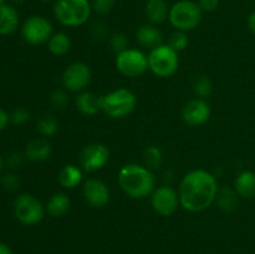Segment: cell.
Here are the masks:
<instances>
[{
	"instance_id": "obj_43",
	"label": "cell",
	"mask_w": 255,
	"mask_h": 254,
	"mask_svg": "<svg viewBox=\"0 0 255 254\" xmlns=\"http://www.w3.org/2000/svg\"><path fill=\"white\" fill-rule=\"evenodd\" d=\"M40 1H44V2H50V1H56V0H40Z\"/></svg>"
},
{
	"instance_id": "obj_30",
	"label": "cell",
	"mask_w": 255,
	"mask_h": 254,
	"mask_svg": "<svg viewBox=\"0 0 255 254\" xmlns=\"http://www.w3.org/2000/svg\"><path fill=\"white\" fill-rule=\"evenodd\" d=\"M115 4H116V0H92V11L97 12L100 15L109 14L114 9Z\"/></svg>"
},
{
	"instance_id": "obj_21",
	"label": "cell",
	"mask_w": 255,
	"mask_h": 254,
	"mask_svg": "<svg viewBox=\"0 0 255 254\" xmlns=\"http://www.w3.org/2000/svg\"><path fill=\"white\" fill-rule=\"evenodd\" d=\"M234 189L238 196L243 198L255 197V173L252 171H244L237 176L234 181Z\"/></svg>"
},
{
	"instance_id": "obj_29",
	"label": "cell",
	"mask_w": 255,
	"mask_h": 254,
	"mask_svg": "<svg viewBox=\"0 0 255 254\" xmlns=\"http://www.w3.org/2000/svg\"><path fill=\"white\" fill-rule=\"evenodd\" d=\"M110 45H111L112 50L117 54L122 52L124 50L128 49L127 45H128V40H127V36L124 34V32H115V34L111 35L110 37Z\"/></svg>"
},
{
	"instance_id": "obj_26",
	"label": "cell",
	"mask_w": 255,
	"mask_h": 254,
	"mask_svg": "<svg viewBox=\"0 0 255 254\" xmlns=\"http://www.w3.org/2000/svg\"><path fill=\"white\" fill-rule=\"evenodd\" d=\"M37 131L41 136L44 137H51L59 129V122H57L56 117L54 115H44L37 120Z\"/></svg>"
},
{
	"instance_id": "obj_39",
	"label": "cell",
	"mask_w": 255,
	"mask_h": 254,
	"mask_svg": "<svg viewBox=\"0 0 255 254\" xmlns=\"http://www.w3.org/2000/svg\"><path fill=\"white\" fill-rule=\"evenodd\" d=\"M0 254H14L12 253L11 248L9 246H6L5 243H1L0 242Z\"/></svg>"
},
{
	"instance_id": "obj_6",
	"label": "cell",
	"mask_w": 255,
	"mask_h": 254,
	"mask_svg": "<svg viewBox=\"0 0 255 254\" xmlns=\"http://www.w3.org/2000/svg\"><path fill=\"white\" fill-rule=\"evenodd\" d=\"M178 52L168 44H162L149 51L148 69L158 77H169L178 70Z\"/></svg>"
},
{
	"instance_id": "obj_40",
	"label": "cell",
	"mask_w": 255,
	"mask_h": 254,
	"mask_svg": "<svg viewBox=\"0 0 255 254\" xmlns=\"http://www.w3.org/2000/svg\"><path fill=\"white\" fill-rule=\"evenodd\" d=\"M10 1L15 2V4H22V2L27 1V0H10Z\"/></svg>"
},
{
	"instance_id": "obj_12",
	"label": "cell",
	"mask_w": 255,
	"mask_h": 254,
	"mask_svg": "<svg viewBox=\"0 0 255 254\" xmlns=\"http://www.w3.org/2000/svg\"><path fill=\"white\" fill-rule=\"evenodd\" d=\"M80 167L86 172L104 168L110 159V149L104 143H90L80 153Z\"/></svg>"
},
{
	"instance_id": "obj_9",
	"label": "cell",
	"mask_w": 255,
	"mask_h": 254,
	"mask_svg": "<svg viewBox=\"0 0 255 254\" xmlns=\"http://www.w3.org/2000/svg\"><path fill=\"white\" fill-rule=\"evenodd\" d=\"M52 24L49 19L41 15L27 17L21 26V35L27 44L40 45L49 41L52 36Z\"/></svg>"
},
{
	"instance_id": "obj_17",
	"label": "cell",
	"mask_w": 255,
	"mask_h": 254,
	"mask_svg": "<svg viewBox=\"0 0 255 254\" xmlns=\"http://www.w3.org/2000/svg\"><path fill=\"white\" fill-rule=\"evenodd\" d=\"M19 27V14L11 5L0 6V35H11Z\"/></svg>"
},
{
	"instance_id": "obj_5",
	"label": "cell",
	"mask_w": 255,
	"mask_h": 254,
	"mask_svg": "<svg viewBox=\"0 0 255 254\" xmlns=\"http://www.w3.org/2000/svg\"><path fill=\"white\" fill-rule=\"evenodd\" d=\"M203 11L198 2L193 0H179L169 7L168 20L178 31L188 32L201 24Z\"/></svg>"
},
{
	"instance_id": "obj_32",
	"label": "cell",
	"mask_w": 255,
	"mask_h": 254,
	"mask_svg": "<svg viewBox=\"0 0 255 254\" xmlns=\"http://www.w3.org/2000/svg\"><path fill=\"white\" fill-rule=\"evenodd\" d=\"M29 111H27L26 109H24V107H17V109H15L14 111L11 112V115H10V121L15 125H19V126L26 124V122L29 121Z\"/></svg>"
},
{
	"instance_id": "obj_35",
	"label": "cell",
	"mask_w": 255,
	"mask_h": 254,
	"mask_svg": "<svg viewBox=\"0 0 255 254\" xmlns=\"http://www.w3.org/2000/svg\"><path fill=\"white\" fill-rule=\"evenodd\" d=\"M221 0H198V5L203 12L216 11L219 6Z\"/></svg>"
},
{
	"instance_id": "obj_11",
	"label": "cell",
	"mask_w": 255,
	"mask_h": 254,
	"mask_svg": "<svg viewBox=\"0 0 255 254\" xmlns=\"http://www.w3.org/2000/svg\"><path fill=\"white\" fill-rule=\"evenodd\" d=\"M62 85L71 92H82L91 81V69L85 62H72L64 70Z\"/></svg>"
},
{
	"instance_id": "obj_13",
	"label": "cell",
	"mask_w": 255,
	"mask_h": 254,
	"mask_svg": "<svg viewBox=\"0 0 255 254\" xmlns=\"http://www.w3.org/2000/svg\"><path fill=\"white\" fill-rule=\"evenodd\" d=\"M211 106L204 99H194L187 102L182 110V119L189 126H201L211 117Z\"/></svg>"
},
{
	"instance_id": "obj_15",
	"label": "cell",
	"mask_w": 255,
	"mask_h": 254,
	"mask_svg": "<svg viewBox=\"0 0 255 254\" xmlns=\"http://www.w3.org/2000/svg\"><path fill=\"white\" fill-rule=\"evenodd\" d=\"M136 39L141 46L149 49V51L163 44V34H162V31L157 27V25L149 24V22L142 25L137 30Z\"/></svg>"
},
{
	"instance_id": "obj_10",
	"label": "cell",
	"mask_w": 255,
	"mask_h": 254,
	"mask_svg": "<svg viewBox=\"0 0 255 254\" xmlns=\"http://www.w3.org/2000/svg\"><path fill=\"white\" fill-rule=\"evenodd\" d=\"M151 204L154 212L159 216H172L181 206L178 192L169 186L156 187L151 194Z\"/></svg>"
},
{
	"instance_id": "obj_33",
	"label": "cell",
	"mask_w": 255,
	"mask_h": 254,
	"mask_svg": "<svg viewBox=\"0 0 255 254\" xmlns=\"http://www.w3.org/2000/svg\"><path fill=\"white\" fill-rule=\"evenodd\" d=\"M1 183L4 188L9 189V191H16L20 186V179L17 178L16 174L7 173L1 178Z\"/></svg>"
},
{
	"instance_id": "obj_28",
	"label": "cell",
	"mask_w": 255,
	"mask_h": 254,
	"mask_svg": "<svg viewBox=\"0 0 255 254\" xmlns=\"http://www.w3.org/2000/svg\"><path fill=\"white\" fill-rule=\"evenodd\" d=\"M188 42H189V39L187 32L178 31V30H176V31H174L168 39V45L172 47V49L176 50L177 52L183 51V50L188 46Z\"/></svg>"
},
{
	"instance_id": "obj_37",
	"label": "cell",
	"mask_w": 255,
	"mask_h": 254,
	"mask_svg": "<svg viewBox=\"0 0 255 254\" xmlns=\"http://www.w3.org/2000/svg\"><path fill=\"white\" fill-rule=\"evenodd\" d=\"M10 122V115H7L6 111L0 109V131L5 129Z\"/></svg>"
},
{
	"instance_id": "obj_23",
	"label": "cell",
	"mask_w": 255,
	"mask_h": 254,
	"mask_svg": "<svg viewBox=\"0 0 255 254\" xmlns=\"http://www.w3.org/2000/svg\"><path fill=\"white\" fill-rule=\"evenodd\" d=\"M47 49L55 56H62L71 49V40L65 32H55L47 41Z\"/></svg>"
},
{
	"instance_id": "obj_20",
	"label": "cell",
	"mask_w": 255,
	"mask_h": 254,
	"mask_svg": "<svg viewBox=\"0 0 255 254\" xmlns=\"http://www.w3.org/2000/svg\"><path fill=\"white\" fill-rule=\"evenodd\" d=\"M84 178V172L81 167L76 164H66L59 173V182L64 188L74 189L79 186Z\"/></svg>"
},
{
	"instance_id": "obj_14",
	"label": "cell",
	"mask_w": 255,
	"mask_h": 254,
	"mask_svg": "<svg viewBox=\"0 0 255 254\" xmlns=\"http://www.w3.org/2000/svg\"><path fill=\"white\" fill-rule=\"evenodd\" d=\"M82 193H84L85 201L95 208H102L110 201V188L101 179H87L84 184Z\"/></svg>"
},
{
	"instance_id": "obj_1",
	"label": "cell",
	"mask_w": 255,
	"mask_h": 254,
	"mask_svg": "<svg viewBox=\"0 0 255 254\" xmlns=\"http://www.w3.org/2000/svg\"><path fill=\"white\" fill-rule=\"evenodd\" d=\"M217 177L204 169H193L182 178L178 194L181 207L192 213L208 209L218 194Z\"/></svg>"
},
{
	"instance_id": "obj_42",
	"label": "cell",
	"mask_w": 255,
	"mask_h": 254,
	"mask_svg": "<svg viewBox=\"0 0 255 254\" xmlns=\"http://www.w3.org/2000/svg\"><path fill=\"white\" fill-rule=\"evenodd\" d=\"M4 4H6V0H0V6H1V5H4Z\"/></svg>"
},
{
	"instance_id": "obj_8",
	"label": "cell",
	"mask_w": 255,
	"mask_h": 254,
	"mask_svg": "<svg viewBox=\"0 0 255 254\" xmlns=\"http://www.w3.org/2000/svg\"><path fill=\"white\" fill-rule=\"evenodd\" d=\"M116 67L124 76L138 77L148 70V56L141 50L128 47L116 55Z\"/></svg>"
},
{
	"instance_id": "obj_38",
	"label": "cell",
	"mask_w": 255,
	"mask_h": 254,
	"mask_svg": "<svg viewBox=\"0 0 255 254\" xmlns=\"http://www.w3.org/2000/svg\"><path fill=\"white\" fill-rule=\"evenodd\" d=\"M248 27L252 32L255 35V10L253 12H251L248 16Z\"/></svg>"
},
{
	"instance_id": "obj_34",
	"label": "cell",
	"mask_w": 255,
	"mask_h": 254,
	"mask_svg": "<svg viewBox=\"0 0 255 254\" xmlns=\"http://www.w3.org/2000/svg\"><path fill=\"white\" fill-rule=\"evenodd\" d=\"M92 37L96 40H104L107 35V29L106 25L101 21H96L95 24L91 25V29H90Z\"/></svg>"
},
{
	"instance_id": "obj_16",
	"label": "cell",
	"mask_w": 255,
	"mask_h": 254,
	"mask_svg": "<svg viewBox=\"0 0 255 254\" xmlns=\"http://www.w3.org/2000/svg\"><path fill=\"white\" fill-rule=\"evenodd\" d=\"M144 12L149 24L159 25L168 19L169 6L166 0H147Z\"/></svg>"
},
{
	"instance_id": "obj_18",
	"label": "cell",
	"mask_w": 255,
	"mask_h": 254,
	"mask_svg": "<svg viewBox=\"0 0 255 254\" xmlns=\"http://www.w3.org/2000/svg\"><path fill=\"white\" fill-rule=\"evenodd\" d=\"M77 110L86 116H95L101 111L100 96H96L92 92L82 91L75 99Z\"/></svg>"
},
{
	"instance_id": "obj_2",
	"label": "cell",
	"mask_w": 255,
	"mask_h": 254,
	"mask_svg": "<svg viewBox=\"0 0 255 254\" xmlns=\"http://www.w3.org/2000/svg\"><path fill=\"white\" fill-rule=\"evenodd\" d=\"M119 184L128 197L142 199L151 196L156 188V177L146 166L137 163L125 164L119 172Z\"/></svg>"
},
{
	"instance_id": "obj_4",
	"label": "cell",
	"mask_w": 255,
	"mask_h": 254,
	"mask_svg": "<svg viewBox=\"0 0 255 254\" xmlns=\"http://www.w3.org/2000/svg\"><path fill=\"white\" fill-rule=\"evenodd\" d=\"M101 111L111 119H125L133 112L137 105V97L131 90L116 89L100 96Z\"/></svg>"
},
{
	"instance_id": "obj_22",
	"label": "cell",
	"mask_w": 255,
	"mask_h": 254,
	"mask_svg": "<svg viewBox=\"0 0 255 254\" xmlns=\"http://www.w3.org/2000/svg\"><path fill=\"white\" fill-rule=\"evenodd\" d=\"M70 204H71V201H70L69 196L59 192L50 197L46 203V211L50 216L61 217L67 213V211L70 209Z\"/></svg>"
},
{
	"instance_id": "obj_19",
	"label": "cell",
	"mask_w": 255,
	"mask_h": 254,
	"mask_svg": "<svg viewBox=\"0 0 255 254\" xmlns=\"http://www.w3.org/2000/svg\"><path fill=\"white\" fill-rule=\"evenodd\" d=\"M51 154V146L44 138H36L30 141L25 148V157L30 161H45Z\"/></svg>"
},
{
	"instance_id": "obj_7",
	"label": "cell",
	"mask_w": 255,
	"mask_h": 254,
	"mask_svg": "<svg viewBox=\"0 0 255 254\" xmlns=\"http://www.w3.org/2000/svg\"><path fill=\"white\" fill-rule=\"evenodd\" d=\"M14 214L24 226H34L44 218L45 207L32 194L22 193L14 201Z\"/></svg>"
},
{
	"instance_id": "obj_41",
	"label": "cell",
	"mask_w": 255,
	"mask_h": 254,
	"mask_svg": "<svg viewBox=\"0 0 255 254\" xmlns=\"http://www.w3.org/2000/svg\"><path fill=\"white\" fill-rule=\"evenodd\" d=\"M2 164H4V161H2V157L0 156V171L2 169Z\"/></svg>"
},
{
	"instance_id": "obj_24",
	"label": "cell",
	"mask_w": 255,
	"mask_h": 254,
	"mask_svg": "<svg viewBox=\"0 0 255 254\" xmlns=\"http://www.w3.org/2000/svg\"><path fill=\"white\" fill-rule=\"evenodd\" d=\"M216 202L219 209H222L223 212H233L236 211L239 204L238 193L236 192V189L223 187L218 191Z\"/></svg>"
},
{
	"instance_id": "obj_3",
	"label": "cell",
	"mask_w": 255,
	"mask_h": 254,
	"mask_svg": "<svg viewBox=\"0 0 255 254\" xmlns=\"http://www.w3.org/2000/svg\"><path fill=\"white\" fill-rule=\"evenodd\" d=\"M92 6L89 0H56L54 15L57 21L67 27L86 24L91 16Z\"/></svg>"
},
{
	"instance_id": "obj_25",
	"label": "cell",
	"mask_w": 255,
	"mask_h": 254,
	"mask_svg": "<svg viewBox=\"0 0 255 254\" xmlns=\"http://www.w3.org/2000/svg\"><path fill=\"white\" fill-rule=\"evenodd\" d=\"M163 152L157 146H148L143 151L144 166L151 169V171L152 169L159 168L162 163H163Z\"/></svg>"
},
{
	"instance_id": "obj_31",
	"label": "cell",
	"mask_w": 255,
	"mask_h": 254,
	"mask_svg": "<svg viewBox=\"0 0 255 254\" xmlns=\"http://www.w3.org/2000/svg\"><path fill=\"white\" fill-rule=\"evenodd\" d=\"M51 104L52 106L59 110H64L69 104V95L65 90L57 89L51 94Z\"/></svg>"
},
{
	"instance_id": "obj_36",
	"label": "cell",
	"mask_w": 255,
	"mask_h": 254,
	"mask_svg": "<svg viewBox=\"0 0 255 254\" xmlns=\"http://www.w3.org/2000/svg\"><path fill=\"white\" fill-rule=\"evenodd\" d=\"M22 162V157L21 154L19 153H11L9 157H7V163L11 168H17V167L21 164Z\"/></svg>"
},
{
	"instance_id": "obj_27",
	"label": "cell",
	"mask_w": 255,
	"mask_h": 254,
	"mask_svg": "<svg viewBox=\"0 0 255 254\" xmlns=\"http://www.w3.org/2000/svg\"><path fill=\"white\" fill-rule=\"evenodd\" d=\"M193 91L196 94V96H198V99H206L213 91V85L209 77L207 76H199L197 77V80L194 81L193 85Z\"/></svg>"
}]
</instances>
